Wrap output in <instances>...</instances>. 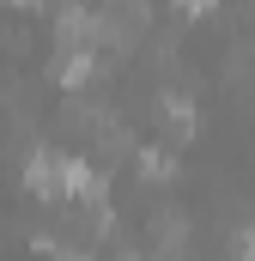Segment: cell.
I'll return each mask as SVG.
<instances>
[{
  "label": "cell",
  "instance_id": "obj_1",
  "mask_svg": "<svg viewBox=\"0 0 255 261\" xmlns=\"http://www.w3.org/2000/svg\"><path fill=\"white\" fill-rule=\"evenodd\" d=\"M183 6H189V12H207V6H213V0H183Z\"/></svg>",
  "mask_w": 255,
  "mask_h": 261
}]
</instances>
